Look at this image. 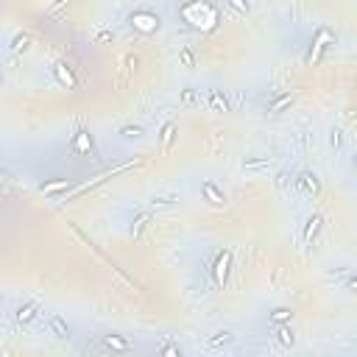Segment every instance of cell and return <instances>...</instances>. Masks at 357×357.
I'll return each mask as SVG.
<instances>
[{
    "label": "cell",
    "instance_id": "6da1fadb",
    "mask_svg": "<svg viewBox=\"0 0 357 357\" xmlns=\"http://www.w3.org/2000/svg\"><path fill=\"white\" fill-rule=\"evenodd\" d=\"M229 265H232V254L229 251H223L221 257H218V262H215V282L218 285H226V276H229Z\"/></svg>",
    "mask_w": 357,
    "mask_h": 357
},
{
    "label": "cell",
    "instance_id": "7a4b0ae2",
    "mask_svg": "<svg viewBox=\"0 0 357 357\" xmlns=\"http://www.w3.org/2000/svg\"><path fill=\"white\" fill-rule=\"evenodd\" d=\"M207 106L212 109V112H229V101L223 95L221 89H210L207 92Z\"/></svg>",
    "mask_w": 357,
    "mask_h": 357
},
{
    "label": "cell",
    "instance_id": "3957f363",
    "mask_svg": "<svg viewBox=\"0 0 357 357\" xmlns=\"http://www.w3.org/2000/svg\"><path fill=\"white\" fill-rule=\"evenodd\" d=\"M299 187L304 190V193H310V195H318L321 193V182H318V176H315V173H301Z\"/></svg>",
    "mask_w": 357,
    "mask_h": 357
},
{
    "label": "cell",
    "instance_id": "277c9868",
    "mask_svg": "<svg viewBox=\"0 0 357 357\" xmlns=\"http://www.w3.org/2000/svg\"><path fill=\"white\" fill-rule=\"evenodd\" d=\"M48 327H50V332H53L56 338H70V327H67V321L62 318V315H50Z\"/></svg>",
    "mask_w": 357,
    "mask_h": 357
},
{
    "label": "cell",
    "instance_id": "5b68a950",
    "mask_svg": "<svg viewBox=\"0 0 357 357\" xmlns=\"http://www.w3.org/2000/svg\"><path fill=\"white\" fill-rule=\"evenodd\" d=\"M234 335L232 332H215V335H210V338L204 340L207 343V349H218V346H226V343H232Z\"/></svg>",
    "mask_w": 357,
    "mask_h": 357
},
{
    "label": "cell",
    "instance_id": "8992f818",
    "mask_svg": "<svg viewBox=\"0 0 357 357\" xmlns=\"http://www.w3.org/2000/svg\"><path fill=\"white\" fill-rule=\"evenodd\" d=\"M321 223H324V218H321V215H313V218H310V221H307V229H304V243H313V240H315V234H318Z\"/></svg>",
    "mask_w": 357,
    "mask_h": 357
},
{
    "label": "cell",
    "instance_id": "52a82bcc",
    "mask_svg": "<svg viewBox=\"0 0 357 357\" xmlns=\"http://www.w3.org/2000/svg\"><path fill=\"white\" fill-rule=\"evenodd\" d=\"M148 223H151V215H148V212L137 215L134 226H131V234H134V240H143V234H145V229H148Z\"/></svg>",
    "mask_w": 357,
    "mask_h": 357
},
{
    "label": "cell",
    "instance_id": "ba28073f",
    "mask_svg": "<svg viewBox=\"0 0 357 357\" xmlns=\"http://www.w3.org/2000/svg\"><path fill=\"white\" fill-rule=\"evenodd\" d=\"M201 190H204V195H207V198H210L212 204H226V195H223L212 182H204V184H201Z\"/></svg>",
    "mask_w": 357,
    "mask_h": 357
},
{
    "label": "cell",
    "instance_id": "9c48e42d",
    "mask_svg": "<svg viewBox=\"0 0 357 357\" xmlns=\"http://www.w3.org/2000/svg\"><path fill=\"white\" fill-rule=\"evenodd\" d=\"M198 104H201V92H198V89H193V87L182 89V106L193 109V106H198Z\"/></svg>",
    "mask_w": 357,
    "mask_h": 357
},
{
    "label": "cell",
    "instance_id": "30bf717a",
    "mask_svg": "<svg viewBox=\"0 0 357 357\" xmlns=\"http://www.w3.org/2000/svg\"><path fill=\"white\" fill-rule=\"evenodd\" d=\"M290 104H293V95H290V92H285V95H279V98H273V101H271V104H268V112H271V115H279L282 109L290 106Z\"/></svg>",
    "mask_w": 357,
    "mask_h": 357
},
{
    "label": "cell",
    "instance_id": "8fae6325",
    "mask_svg": "<svg viewBox=\"0 0 357 357\" xmlns=\"http://www.w3.org/2000/svg\"><path fill=\"white\" fill-rule=\"evenodd\" d=\"M104 346L115 349V352H126V349H131V343L126 338H117V335H104Z\"/></svg>",
    "mask_w": 357,
    "mask_h": 357
},
{
    "label": "cell",
    "instance_id": "7c38bea8",
    "mask_svg": "<svg viewBox=\"0 0 357 357\" xmlns=\"http://www.w3.org/2000/svg\"><path fill=\"white\" fill-rule=\"evenodd\" d=\"M37 310L39 304H25V307L17 310V324H31V321L37 318Z\"/></svg>",
    "mask_w": 357,
    "mask_h": 357
},
{
    "label": "cell",
    "instance_id": "4fadbf2b",
    "mask_svg": "<svg viewBox=\"0 0 357 357\" xmlns=\"http://www.w3.org/2000/svg\"><path fill=\"white\" fill-rule=\"evenodd\" d=\"M271 168V156H257V159H243V170H262Z\"/></svg>",
    "mask_w": 357,
    "mask_h": 357
},
{
    "label": "cell",
    "instance_id": "5bb4252c",
    "mask_svg": "<svg viewBox=\"0 0 357 357\" xmlns=\"http://www.w3.org/2000/svg\"><path fill=\"white\" fill-rule=\"evenodd\" d=\"M176 137V126L173 123H165L162 126V134H159V143H162V151H168L170 148V143H173Z\"/></svg>",
    "mask_w": 357,
    "mask_h": 357
},
{
    "label": "cell",
    "instance_id": "9a60e30c",
    "mask_svg": "<svg viewBox=\"0 0 357 357\" xmlns=\"http://www.w3.org/2000/svg\"><path fill=\"white\" fill-rule=\"evenodd\" d=\"M53 70H56L59 81H62L64 87H70V89L76 87V78H73V73H70V70H67V64H56V67H53Z\"/></svg>",
    "mask_w": 357,
    "mask_h": 357
},
{
    "label": "cell",
    "instance_id": "2e32d148",
    "mask_svg": "<svg viewBox=\"0 0 357 357\" xmlns=\"http://www.w3.org/2000/svg\"><path fill=\"white\" fill-rule=\"evenodd\" d=\"M276 338H279L282 346H293V343H296V335H293V329L290 327H279L276 329Z\"/></svg>",
    "mask_w": 357,
    "mask_h": 357
},
{
    "label": "cell",
    "instance_id": "e0dca14e",
    "mask_svg": "<svg viewBox=\"0 0 357 357\" xmlns=\"http://www.w3.org/2000/svg\"><path fill=\"white\" fill-rule=\"evenodd\" d=\"M67 187H73V182H70V179H59V182L42 184V193H56V190H67Z\"/></svg>",
    "mask_w": 357,
    "mask_h": 357
},
{
    "label": "cell",
    "instance_id": "ac0fdd59",
    "mask_svg": "<svg viewBox=\"0 0 357 357\" xmlns=\"http://www.w3.org/2000/svg\"><path fill=\"white\" fill-rule=\"evenodd\" d=\"M329 39H332V34H329L327 28H321V31H318V42H315V53H313V62H315V59L321 56V50L327 48V42H329Z\"/></svg>",
    "mask_w": 357,
    "mask_h": 357
},
{
    "label": "cell",
    "instance_id": "d6986e66",
    "mask_svg": "<svg viewBox=\"0 0 357 357\" xmlns=\"http://www.w3.org/2000/svg\"><path fill=\"white\" fill-rule=\"evenodd\" d=\"M28 45H31V37H25V34H20V37L11 39V50H14V53H22V50H28Z\"/></svg>",
    "mask_w": 357,
    "mask_h": 357
},
{
    "label": "cell",
    "instance_id": "ffe728a7",
    "mask_svg": "<svg viewBox=\"0 0 357 357\" xmlns=\"http://www.w3.org/2000/svg\"><path fill=\"white\" fill-rule=\"evenodd\" d=\"M179 195H165V198H154L151 201V210H165V207H176Z\"/></svg>",
    "mask_w": 357,
    "mask_h": 357
},
{
    "label": "cell",
    "instance_id": "44dd1931",
    "mask_svg": "<svg viewBox=\"0 0 357 357\" xmlns=\"http://www.w3.org/2000/svg\"><path fill=\"white\" fill-rule=\"evenodd\" d=\"M179 62H182V64H184L187 70H193V67H195L193 50H190V48H182V50H179Z\"/></svg>",
    "mask_w": 357,
    "mask_h": 357
},
{
    "label": "cell",
    "instance_id": "7402d4cb",
    "mask_svg": "<svg viewBox=\"0 0 357 357\" xmlns=\"http://www.w3.org/2000/svg\"><path fill=\"white\" fill-rule=\"evenodd\" d=\"M229 3V9H234L237 14H246L249 11V0H226Z\"/></svg>",
    "mask_w": 357,
    "mask_h": 357
},
{
    "label": "cell",
    "instance_id": "603a6c76",
    "mask_svg": "<svg viewBox=\"0 0 357 357\" xmlns=\"http://www.w3.org/2000/svg\"><path fill=\"white\" fill-rule=\"evenodd\" d=\"M120 134L123 137H143V126H123Z\"/></svg>",
    "mask_w": 357,
    "mask_h": 357
},
{
    "label": "cell",
    "instance_id": "cb8c5ba5",
    "mask_svg": "<svg viewBox=\"0 0 357 357\" xmlns=\"http://www.w3.org/2000/svg\"><path fill=\"white\" fill-rule=\"evenodd\" d=\"M290 315H293V313H290V310H285V307H282V310H276V313H273V315H271V318L276 321V324H282V321H288Z\"/></svg>",
    "mask_w": 357,
    "mask_h": 357
},
{
    "label": "cell",
    "instance_id": "d4e9b609",
    "mask_svg": "<svg viewBox=\"0 0 357 357\" xmlns=\"http://www.w3.org/2000/svg\"><path fill=\"white\" fill-rule=\"evenodd\" d=\"M329 143L335 145V148H340V143H343V131H340V128H332V137H329Z\"/></svg>",
    "mask_w": 357,
    "mask_h": 357
},
{
    "label": "cell",
    "instance_id": "484cf974",
    "mask_svg": "<svg viewBox=\"0 0 357 357\" xmlns=\"http://www.w3.org/2000/svg\"><path fill=\"white\" fill-rule=\"evenodd\" d=\"M64 6H67V0H56V3H53V6H50V9H48V14H50V17H56L59 11L64 9Z\"/></svg>",
    "mask_w": 357,
    "mask_h": 357
},
{
    "label": "cell",
    "instance_id": "4316f807",
    "mask_svg": "<svg viewBox=\"0 0 357 357\" xmlns=\"http://www.w3.org/2000/svg\"><path fill=\"white\" fill-rule=\"evenodd\" d=\"M112 37H115V34H112V31H101V34H98V42H109V39H112Z\"/></svg>",
    "mask_w": 357,
    "mask_h": 357
},
{
    "label": "cell",
    "instance_id": "83f0119b",
    "mask_svg": "<svg viewBox=\"0 0 357 357\" xmlns=\"http://www.w3.org/2000/svg\"><path fill=\"white\" fill-rule=\"evenodd\" d=\"M276 187H282V190L288 187V173H279V176H276Z\"/></svg>",
    "mask_w": 357,
    "mask_h": 357
},
{
    "label": "cell",
    "instance_id": "f1b7e54d",
    "mask_svg": "<svg viewBox=\"0 0 357 357\" xmlns=\"http://www.w3.org/2000/svg\"><path fill=\"white\" fill-rule=\"evenodd\" d=\"M165 355L173 357V355H179V349H176V346H165Z\"/></svg>",
    "mask_w": 357,
    "mask_h": 357
},
{
    "label": "cell",
    "instance_id": "f546056e",
    "mask_svg": "<svg viewBox=\"0 0 357 357\" xmlns=\"http://www.w3.org/2000/svg\"><path fill=\"white\" fill-rule=\"evenodd\" d=\"M0 87H3V76H0Z\"/></svg>",
    "mask_w": 357,
    "mask_h": 357
},
{
    "label": "cell",
    "instance_id": "4dcf8cb0",
    "mask_svg": "<svg viewBox=\"0 0 357 357\" xmlns=\"http://www.w3.org/2000/svg\"><path fill=\"white\" fill-rule=\"evenodd\" d=\"M0 301H3V299H0Z\"/></svg>",
    "mask_w": 357,
    "mask_h": 357
}]
</instances>
